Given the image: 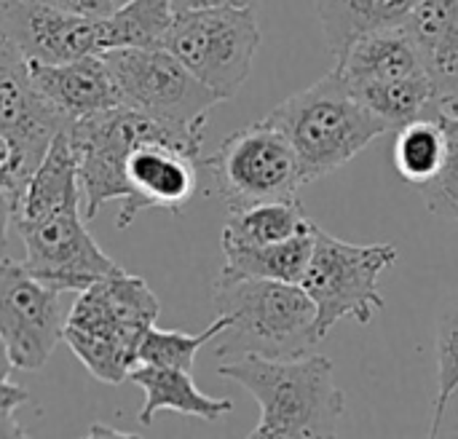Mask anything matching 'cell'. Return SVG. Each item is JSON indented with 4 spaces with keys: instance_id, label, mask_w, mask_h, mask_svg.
<instances>
[{
    "instance_id": "cell-1",
    "label": "cell",
    "mask_w": 458,
    "mask_h": 439,
    "mask_svg": "<svg viewBox=\"0 0 458 439\" xmlns=\"http://www.w3.org/2000/svg\"><path fill=\"white\" fill-rule=\"evenodd\" d=\"M333 370L325 354L290 359L242 354L223 362L217 376L247 389L260 405L252 439H322L338 437L346 413V394L335 386Z\"/></svg>"
},
{
    "instance_id": "cell-7",
    "label": "cell",
    "mask_w": 458,
    "mask_h": 439,
    "mask_svg": "<svg viewBox=\"0 0 458 439\" xmlns=\"http://www.w3.org/2000/svg\"><path fill=\"white\" fill-rule=\"evenodd\" d=\"M260 40L255 8H182L172 16L164 48L225 102L250 78Z\"/></svg>"
},
{
    "instance_id": "cell-20",
    "label": "cell",
    "mask_w": 458,
    "mask_h": 439,
    "mask_svg": "<svg viewBox=\"0 0 458 439\" xmlns=\"http://www.w3.org/2000/svg\"><path fill=\"white\" fill-rule=\"evenodd\" d=\"M349 83L362 80H397V78H416L427 75L416 43L411 40L405 27L378 30L362 35L352 43L344 59L333 67Z\"/></svg>"
},
{
    "instance_id": "cell-32",
    "label": "cell",
    "mask_w": 458,
    "mask_h": 439,
    "mask_svg": "<svg viewBox=\"0 0 458 439\" xmlns=\"http://www.w3.org/2000/svg\"><path fill=\"white\" fill-rule=\"evenodd\" d=\"M260 0H172L174 11L182 8H255Z\"/></svg>"
},
{
    "instance_id": "cell-13",
    "label": "cell",
    "mask_w": 458,
    "mask_h": 439,
    "mask_svg": "<svg viewBox=\"0 0 458 439\" xmlns=\"http://www.w3.org/2000/svg\"><path fill=\"white\" fill-rule=\"evenodd\" d=\"M27 70L38 91L70 123L123 105L115 78L102 54H86L81 59L59 64L27 62Z\"/></svg>"
},
{
    "instance_id": "cell-11",
    "label": "cell",
    "mask_w": 458,
    "mask_h": 439,
    "mask_svg": "<svg viewBox=\"0 0 458 439\" xmlns=\"http://www.w3.org/2000/svg\"><path fill=\"white\" fill-rule=\"evenodd\" d=\"M62 292L35 279L24 263L0 257V335L13 367L40 370L64 335Z\"/></svg>"
},
{
    "instance_id": "cell-24",
    "label": "cell",
    "mask_w": 458,
    "mask_h": 439,
    "mask_svg": "<svg viewBox=\"0 0 458 439\" xmlns=\"http://www.w3.org/2000/svg\"><path fill=\"white\" fill-rule=\"evenodd\" d=\"M445 153H448V137L435 107H429V113L397 129L392 156H394L397 174L408 185L419 188L429 182L440 172Z\"/></svg>"
},
{
    "instance_id": "cell-14",
    "label": "cell",
    "mask_w": 458,
    "mask_h": 439,
    "mask_svg": "<svg viewBox=\"0 0 458 439\" xmlns=\"http://www.w3.org/2000/svg\"><path fill=\"white\" fill-rule=\"evenodd\" d=\"M67 126L70 121L32 83L27 59L0 35V131H11L38 153H46L51 139Z\"/></svg>"
},
{
    "instance_id": "cell-25",
    "label": "cell",
    "mask_w": 458,
    "mask_h": 439,
    "mask_svg": "<svg viewBox=\"0 0 458 439\" xmlns=\"http://www.w3.org/2000/svg\"><path fill=\"white\" fill-rule=\"evenodd\" d=\"M233 325L231 314H217V319L204 327L201 333H180V330H158L156 325L145 333L137 349V365H158V367H177L193 370L196 354L215 341L217 335L228 333Z\"/></svg>"
},
{
    "instance_id": "cell-15",
    "label": "cell",
    "mask_w": 458,
    "mask_h": 439,
    "mask_svg": "<svg viewBox=\"0 0 458 439\" xmlns=\"http://www.w3.org/2000/svg\"><path fill=\"white\" fill-rule=\"evenodd\" d=\"M403 27L435 83V107L458 115V0H421Z\"/></svg>"
},
{
    "instance_id": "cell-3",
    "label": "cell",
    "mask_w": 458,
    "mask_h": 439,
    "mask_svg": "<svg viewBox=\"0 0 458 439\" xmlns=\"http://www.w3.org/2000/svg\"><path fill=\"white\" fill-rule=\"evenodd\" d=\"M266 118L293 145L306 185L341 169L373 139L392 131L352 94L338 70L287 97Z\"/></svg>"
},
{
    "instance_id": "cell-6",
    "label": "cell",
    "mask_w": 458,
    "mask_h": 439,
    "mask_svg": "<svg viewBox=\"0 0 458 439\" xmlns=\"http://www.w3.org/2000/svg\"><path fill=\"white\" fill-rule=\"evenodd\" d=\"M199 137L182 134L142 113L123 153V201L115 217L118 231L129 228L145 209L182 212L199 188Z\"/></svg>"
},
{
    "instance_id": "cell-31",
    "label": "cell",
    "mask_w": 458,
    "mask_h": 439,
    "mask_svg": "<svg viewBox=\"0 0 458 439\" xmlns=\"http://www.w3.org/2000/svg\"><path fill=\"white\" fill-rule=\"evenodd\" d=\"M13 215H16V201L8 190L0 188V249H5L8 236L13 231Z\"/></svg>"
},
{
    "instance_id": "cell-10",
    "label": "cell",
    "mask_w": 458,
    "mask_h": 439,
    "mask_svg": "<svg viewBox=\"0 0 458 439\" xmlns=\"http://www.w3.org/2000/svg\"><path fill=\"white\" fill-rule=\"evenodd\" d=\"M83 220L81 212H62L13 225L24 244V268L59 292H83L94 282L121 271L94 241Z\"/></svg>"
},
{
    "instance_id": "cell-19",
    "label": "cell",
    "mask_w": 458,
    "mask_h": 439,
    "mask_svg": "<svg viewBox=\"0 0 458 439\" xmlns=\"http://www.w3.org/2000/svg\"><path fill=\"white\" fill-rule=\"evenodd\" d=\"M421 0H317L325 43L338 64L362 35L403 27Z\"/></svg>"
},
{
    "instance_id": "cell-17",
    "label": "cell",
    "mask_w": 458,
    "mask_h": 439,
    "mask_svg": "<svg viewBox=\"0 0 458 439\" xmlns=\"http://www.w3.org/2000/svg\"><path fill=\"white\" fill-rule=\"evenodd\" d=\"M145 392V405L137 416L142 426H150L158 410H174L188 418H201V421H217L233 410L231 400L209 397L204 394L188 370L177 367H158V365H134L129 378Z\"/></svg>"
},
{
    "instance_id": "cell-2",
    "label": "cell",
    "mask_w": 458,
    "mask_h": 439,
    "mask_svg": "<svg viewBox=\"0 0 458 439\" xmlns=\"http://www.w3.org/2000/svg\"><path fill=\"white\" fill-rule=\"evenodd\" d=\"M161 311L145 279L110 274L78 292L62 341L102 384H123L137 365V349Z\"/></svg>"
},
{
    "instance_id": "cell-12",
    "label": "cell",
    "mask_w": 458,
    "mask_h": 439,
    "mask_svg": "<svg viewBox=\"0 0 458 439\" xmlns=\"http://www.w3.org/2000/svg\"><path fill=\"white\" fill-rule=\"evenodd\" d=\"M0 35L27 62L59 64L99 54V19L38 0H0Z\"/></svg>"
},
{
    "instance_id": "cell-21",
    "label": "cell",
    "mask_w": 458,
    "mask_h": 439,
    "mask_svg": "<svg viewBox=\"0 0 458 439\" xmlns=\"http://www.w3.org/2000/svg\"><path fill=\"white\" fill-rule=\"evenodd\" d=\"M314 228V220L303 212L298 198L255 204L228 212L220 241L228 244H276L301 236Z\"/></svg>"
},
{
    "instance_id": "cell-28",
    "label": "cell",
    "mask_w": 458,
    "mask_h": 439,
    "mask_svg": "<svg viewBox=\"0 0 458 439\" xmlns=\"http://www.w3.org/2000/svg\"><path fill=\"white\" fill-rule=\"evenodd\" d=\"M43 156L46 153H38L16 134L0 131V188L8 190L13 196V201L24 190L27 180L32 177V172Z\"/></svg>"
},
{
    "instance_id": "cell-27",
    "label": "cell",
    "mask_w": 458,
    "mask_h": 439,
    "mask_svg": "<svg viewBox=\"0 0 458 439\" xmlns=\"http://www.w3.org/2000/svg\"><path fill=\"white\" fill-rule=\"evenodd\" d=\"M435 113L440 115V121L445 126L448 153H445L440 172L429 182L419 185L416 190L421 193V198L427 201V209L432 215L458 223V115L456 113H445L440 107H435Z\"/></svg>"
},
{
    "instance_id": "cell-35",
    "label": "cell",
    "mask_w": 458,
    "mask_h": 439,
    "mask_svg": "<svg viewBox=\"0 0 458 439\" xmlns=\"http://www.w3.org/2000/svg\"><path fill=\"white\" fill-rule=\"evenodd\" d=\"M107 3H110V5H113V8H121V5H126V3H129V0H107Z\"/></svg>"
},
{
    "instance_id": "cell-8",
    "label": "cell",
    "mask_w": 458,
    "mask_h": 439,
    "mask_svg": "<svg viewBox=\"0 0 458 439\" xmlns=\"http://www.w3.org/2000/svg\"><path fill=\"white\" fill-rule=\"evenodd\" d=\"M121 102L182 134L204 139L209 110L223 99L204 86L172 51L156 48H110L102 51Z\"/></svg>"
},
{
    "instance_id": "cell-34",
    "label": "cell",
    "mask_w": 458,
    "mask_h": 439,
    "mask_svg": "<svg viewBox=\"0 0 458 439\" xmlns=\"http://www.w3.org/2000/svg\"><path fill=\"white\" fill-rule=\"evenodd\" d=\"M0 437H24V429L16 421H0Z\"/></svg>"
},
{
    "instance_id": "cell-33",
    "label": "cell",
    "mask_w": 458,
    "mask_h": 439,
    "mask_svg": "<svg viewBox=\"0 0 458 439\" xmlns=\"http://www.w3.org/2000/svg\"><path fill=\"white\" fill-rule=\"evenodd\" d=\"M11 370H16V367H13L11 351H8V346H5V341H3V335H0V381H8Z\"/></svg>"
},
{
    "instance_id": "cell-26",
    "label": "cell",
    "mask_w": 458,
    "mask_h": 439,
    "mask_svg": "<svg viewBox=\"0 0 458 439\" xmlns=\"http://www.w3.org/2000/svg\"><path fill=\"white\" fill-rule=\"evenodd\" d=\"M435 351H437V397L429 424V437H437L445 410L458 392V287L443 300L435 325Z\"/></svg>"
},
{
    "instance_id": "cell-23",
    "label": "cell",
    "mask_w": 458,
    "mask_h": 439,
    "mask_svg": "<svg viewBox=\"0 0 458 439\" xmlns=\"http://www.w3.org/2000/svg\"><path fill=\"white\" fill-rule=\"evenodd\" d=\"M349 89L392 131L429 113V107L437 99L429 75L397 78V80H362V83H349Z\"/></svg>"
},
{
    "instance_id": "cell-29",
    "label": "cell",
    "mask_w": 458,
    "mask_h": 439,
    "mask_svg": "<svg viewBox=\"0 0 458 439\" xmlns=\"http://www.w3.org/2000/svg\"><path fill=\"white\" fill-rule=\"evenodd\" d=\"M30 402V392L11 384V381H0V421H13V413Z\"/></svg>"
},
{
    "instance_id": "cell-5",
    "label": "cell",
    "mask_w": 458,
    "mask_h": 439,
    "mask_svg": "<svg viewBox=\"0 0 458 439\" xmlns=\"http://www.w3.org/2000/svg\"><path fill=\"white\" fill-rule=\"evenodd\" d=\"M400 249L392 241L352 244L319 225L314 228V247L303 271L301 287L317 306L319 341L341 322L354 319L370 325L384 308L378 279L397 263Z\"/></svg>"
},
{
    "instance_id": "cell-4",
    "label": "cell",
    "mask_w": 458,
    "mask_h": 439,
    "mask_svg": "<svg viewBox=\"0 0 458 439\" xmlns=\"http://www.w3.org/2000/svg\"><path fill=\"white\" fill-rule=\"evenodd\" d=\"M217 314H231V343L217 349L228 354L242 346L244 354L266 357H303L317 343V306L301 284L274 279H242L233 284H215Z\"/></svg>"
},
{
    "instance_id": "cell-16",
    "label": "cell",
    "mask_w": 458,
    "mask_h": 439,
    "mask_svg": "<svg viewBox=\"0 0 458 439\" xmlns=\"http://www.w3.org/2000/svg\"><path fill=\"white\" fill-rule=\"evenodd\" d=\"M81 209H83V188L78 174V153L67 126L51 139L46 156L35 166L24 190L16 196L13 225L35 223L62 212H81Z\"/></svg>"
},
{
    "instance_id": "cell-30",
    "label": "cell",
    "mask_w": 458,
    "mask_h": 439,
    "mask_svg": "<svg viewBox=\"0 0 458 439\" xmlns=\"http://www.w3.org/2000/svg\"><path fill=\"white\" fill-rule=\"evenodd\" d=\"M38 3H48L54 8H62V11H72V13H83V16H107L113 11V5L107 0H38Z\"/></svg>"
},
{
    "instance_id": "cell-18",
    "label": "cell",
    "mask_w": 458,
    "mask_h": 439,
    "mask_svg": "<svg viewBox=\"0 0 458 439\" xmlns=\"http://www.w3.org/2000/svg\"><path fill=\"white\" fill-rule=\"evenodd\" d=\"M317 228V223H314ZM314 228L276 244H228L223 247V268L215 284H233L242 279H274L301 284L314 247Z\"/></svg>"
},
{
    "instance_id": "cell-9",
    "label": "cell",
    "mask_w": 458,
    "mask_h": 439,
    "mask_svg": "<svg viewBox=\"0 0 458 439\" xmlns=\"http://www.w3.org/2000/svg\"><path fill=\"white\" fill-rule=\"evenodd\" d=\"M201 166L212 174L228 212L298 198L306 185L293 145L268 118L231 131L212 156L201 158Z\"/></svg>"
},
{
    "instance_id": "cell-22",
    "label": "cell",
    "mask_w": 458,
    "mask_h": 439,
    "mask_svg": "<svg viewBox=\"0 0 458 439\" xmlns=\"http://www.w3.org/2000/svg\"><path fill=\"white\" fill-rule=\"evenodd\" d=\"M172 0H129L99 19V54L110 48H156L164 46L172 24Z\"/></svg>"
}]
</instances>
